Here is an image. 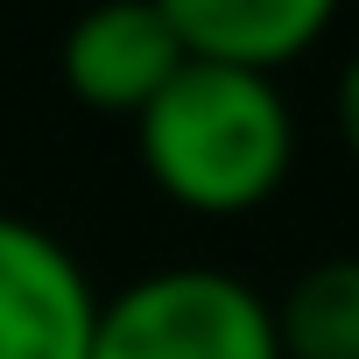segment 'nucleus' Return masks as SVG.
Returning a JSON list of instances; mask_svg holds the SVG:
<instances>
[{
  "instance_id": "nucleus-5",
  "label": "nucleus",
  "mask_w": 359,
  "mask_h": 359,
  "mask_svg": "<svg viewBox=\"0 0 359 359\" xmlns=\"http://www.w3.org/2000/svg\"><path fill=\"white\" fill-rule=\"evenodd\" d=\"M155 8L169 15V29L184 36L191 57L282 71L331 36L345 0H155Z\"/></svg>"
},
{
  "instance_id": "nucleus-1",
  "label": "nucleus",
  "mask_w": 359,
  "mask_h": 359,
  "mask_svg": "<svg viewBox=\"0 0 359 359\" xmlns=\"http://www.w3.org/2000/svg\"><path fill=\"white\" fill-rule=\"evenodd\" d=\"M141 176L191 219H247L296 176V113L275 71L191 57L134 120Z\"/></svg>"
},
{
  "instance_id": "nucleus-4",
  "label": "nucleus",
  "mask_w": 359,
  "mask_h": 359,
  "mask_svg": "<svg viewBox=\"0 0 359 359\" xmlns=\"http://www.w3.org/2000/svg\"><path fill=\"white\" fill-rule=\"evenodd\" d=\"M99 289L36 219L0 212V359H92Z\"/></svg>"
},
{
  "instance_id": "nucleus-2",
  "label": "nucleus",
  "mask_w": 359,
  "mask_h": 359,
  "mask_svg": "<svg viewBox=\"0 0 359 359\" xmlns=\"http://www.w3.org/2000/svg\"><path fill=\"white\" fill-rule=\"evenodd\" d=\"M92 359H282V345L254 282L184 261L99 296Z\"/></svg>"
},
{
  "instance_id": "nucleus-6",
  "label": "nucleus",
  "mask_w": 359,
  "mask_h": 359,
  "mask_svg": "<svg viewBox=\"0 0 359 359\" xmlns=\"http://www.w3.org/2000/svg\"><path fill=\"white\" fill-rule=\"evenodd\" d=\"M268 310L282 359H359V254L310 261Z\"/></svg>"
},
{
  "instance_id": "nucleus-3",
  "label": "nucleus",
  "mask_w": 359,
  "mask_h": 359,
  "mask_svg": "<svg viewBox=\"0 0 359 359\" xmlns=\"http://www.w3.org/2000/svg\"><path fill=\"white\" fill-rule=\"evenodd\" d=\"M184 64H191V50H184V36L169 29V15L155 0H92L57 43L64 92L85 113L127 120V127L155 106V92Z\"/></svg>"
},
{
  "instance_id": "nucleus-7",
  "label": "nucleus",
  "mask_w": 359,
  "mask_h": 359,
  "mask_svg": "<svg viewBox=\"0 0 359 359\" xmlns=\"http://www.w3.org/2000/svg\"><path fill=\"white\" fill-rule=\"evenodd\" d=\"M331 127H338V148L359 162V50L345 57V71L331 85Z\"/></svg>"
}]
</instances>
